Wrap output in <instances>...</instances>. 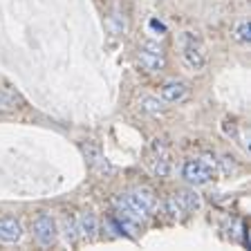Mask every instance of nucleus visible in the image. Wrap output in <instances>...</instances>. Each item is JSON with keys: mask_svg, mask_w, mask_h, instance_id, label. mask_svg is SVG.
Instances as JSON below:
<instances>
[{"mask_svg": "<svg viewBox=\"0 0 251 251\" xmlns=\"http://www.w3.org/2000/svg\"><path fill=\"white\" fill-rule=\"evenodd\" d=\"M115 206H117V213L124 215V218L135 220L137 225H139V222H146V218L151 215L146 211V206H144V204H141L132 193L119 195V198L115 200Z\"/></svg>", "mask_w": 251, "mask_h": 251, "instance_id": "39448f33", "label": "nucleus"}, {"mask_svg": "<svg viewBox=\"0 0 251 251\" xmlns=\"http://www.w3.org/2000/svg\"><path fill=\"white\" fill-rule=\"evenodd\" d=\"M200 206H202V200H200V195L195 193V191H191V188L179 191V193H175L168 200V213H173L175 218L184 215V213H193Z\"/></svg>", "mask_w": 251, "mask_h": 251, "instance_id": "20e7f679", "label": "nucleus"}, {"mask_svg": "<svg viewBox=\"0 0 251 251\" xmlns=\"http://www.w3.org/2000/svg\"><path fill=\"white\" fill-rule=\"evenodd\" d=\"M188 97V85L184 81H166L162 85V101L168 103H179Z\"/></svg>", "mask_w": 251, "mask_h": 251, "instance_id": "1a4fd4ad", "label": "nucleus"}, {"mask_svg": "<svg viewBox=\"0 0 251 251\" xmlns=\"http://www.w3.org/2000/svg\"><path fill=\"white\" fill-rule=\"evenodd\" d=\"M81 151H83V155H85V159H88V164H90V166H92L97 173H101V175H105V173H112V166L105 162L103 152H101V148L97 146L94 141L81 144Z\"/></svg>", "mask_w": 251, "mask_h": 251, "instance_id": "0eeeda50", "label": "nucleus"}, {"mask_svg": "<svg viewBox=\"0 0 251 251\" xmlns=\"http://www.w3.org/2000/svg\"><path fill=\"white\" fill-rule=\"evenodd\" d=\"M152 152H155V159H152V171L159 177H168L171 175V155L166 152L162 139L152 141Z\"/></svg>", "mask_w": 251, "mask_h": 251, "instance_id": "6e6552de", "label": "nucleus"}, {"mask_svg": "<svg viewBox=\"0 0 251 251\" xmlns=\"http://www.w3.org/2000/svg\"><path fill=\"white\" fill-rule=\"evenodd\" d=\"M139 63L146 72H162L166 65V56L159 43L155 41H146L139 45Z\"/></svg>", "mask_w": 251, "mask_h": 251, "instance_id": "f03ea898", "label": "nucleus"}, {"mask_svg": "<svg viewBox=\"0 0 251 251\" xmlns=\"http://www.w3.org/2000/svg\"><path fill=\"white\" fill-rule=\"evenodd\" d=\"M235 41H240V43H249L251 38V27H249V21H240L238 25H235Z\"/></svg>", "mask_w": 251, "mask_h": 251, "instance_id": "dca6fc26", "label": "nucleus"}, {"mask_svg": "<svg viewBox=\"0 0 251 251\" xmlns=\"http://www.w3.org/2000/svg\"><path fill=\"white\" fill-rule=\"evenodd\" d=\"M16 101H18V97H16L14 92H11L7 85L0 83V110H5V108H14Z\"/></svg>", "mask_w": 251, "mask_h": 251, "instance_id": "2eb2a0df", "label": "nucleus"}, {"mask_svg": "<svg viewBox=\"0 0 251 251\" xmlns=\"http://www.w3.org/2000/svg\"><path fill=\"white\" fill-rule=\"evenodd\" d=\"M139 105H141V110H146L151 115H159L164 110V101L157 99V97H141Z\"/></svg>", "mask_w": 251, "mask_h": 251, "instance_id": "ddd939ff", "label": "nucleus"}, {"mask_svg": "<svg viewBox=\"0 0 251 251\" xmlns=\"http://www.w3.org/2000/svg\"><path fill=\"white\" fill-rule=\"evenodd\" d=\"M182 175L188 184L202 186V184H209L211 179L215 177V171H213V166H211L209 162H204V159H191V162L184 164Z\"/></svg>", "mask_w": 251, "mask_h": 251, "instance_id": "7ed1b4c3", "label": "nucleus"}, {"mask_svg": "<svg viewBox=\"0 0 251 251\" xmlns=\"http://www.w3.org/2000/svg\"><path fill=\"white\" fill-rule=\"evenodd\" d=\"M23 238V226L16 218H0V240L18 242Z\"/></svg>", "mask_w": 251, "mask_h": 251, "instance_id": "9d476101", "label": "nucleus"}, {"mask_svg": "<svg viewBox=\"0 0 251 251\" xmlns=\"http://www.w3.org/2000/svg\"><path fill=\"white\" fill-rule=\"evenodd\" d=\"M132 195H135L137 200H139L144 206H146V211L148 213H152L155 211V206H157V198H155V193H152V188H148V186H139V188H135L132 191Z\"/></svg>", "mask_w": 251, "mask_h": 251, "instance_id": "f8f14e48", "label": "nucleus"}, {"mask_svg": "<svg viewBox=\"0 0 251 251\" xmlns=\"http://www.w3.org/2000/svg\"><path fill=\"white\" fill-rule=\"evenodd\" d=\"M76 229H78V235H83L85 240H94V238H97V231H99L97 215H94L92 211L81 213L78 215V220H76Z\"/></svg>", "mask_w": 251, "mask_h": 251, "instance_id": "9b49d317", "label": "nucleus"}, {"mask_svg": "<svg viewBox=\"0 0 251 251\" xmlns=\"http://www.w3.org/2000/svg\"><path fill=\"white\" fill-rule=\"evenodd\" d=\"M179 47H182V63L191 72H202L209 63L206 50H204L202 41L195 36L193 31H184L179 36Z\"/></svg>", "mask_w": 251, "mask_h": 251, "instance_id": "f257e3e1", "label": "nucleus"}, {"mask_svg": "<svg viewBox=\"0 0 251 251\" xmlns=\"http://www.w3.org/2000/svg\"><path fill=\"white\" fill-rule=\"evenodd\" d=\"M34 235L43 247H52L56 242V222L50 213H38L34 220Z\"/></svg>", "mask_w": 251, "mask_h": 251, "instance_id": "423d86ee", "label": "nucleus"}, {"mask_svg": "<svg viewBox=\"0 0 251 251\" xmlns=\"http://www.w3.org/2000/svg\"><path fill=\"white\" fill-rule=\"evenodd\" d=\"M63 238H65V242H76L78 238V229H76V220L72 218H65L63 220Z\"/></svg>", "mask_w": 251, "mask_h": 251, "instance_id": "4468645a", "label": "nucleus"}]
</instances>
